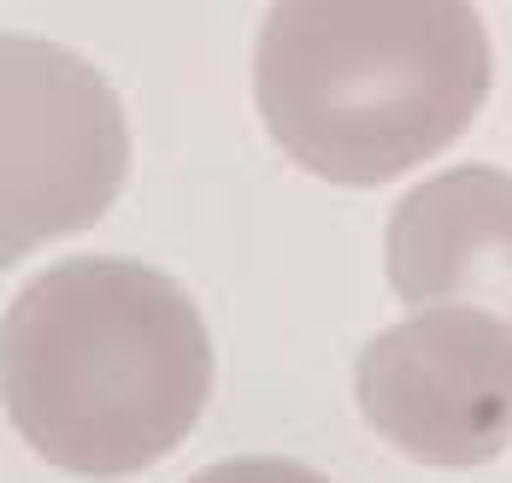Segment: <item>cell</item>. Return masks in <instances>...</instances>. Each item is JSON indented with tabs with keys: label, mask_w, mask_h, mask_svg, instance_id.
I'll use <instances>...</instances> for the list:
<instances>
[{
	"label": "cell",
	"mask_w": 512,
	"mask_h": 483,
	"mask_svg": "<svg viewBox=\"0 0 512 483\" xmlns=\"http://www.w3.org/2000/svg\"><path fill=\"white\" fill-rule=\"evenodd\" d=\"M212 336L189 289L118 254L36 271L0 319V401L48 466L118 483L201 425Z\"/></svg>",
	"instance_id": "6da1fadb"
},
{
	"label": "cell",
	"mask_w": 512,
	"mask_h": 483,
	"mask_svg": "<svg viewBox=\"0 0 512 483\" xmlns=\"http://www.w3.org/2000/svg\"><path fill=\"white\" fill-rule=\"evenodd\" d=\"M495 89L471 0H271L254 42V107L289 160L377 189L436 160Z\"/></svg>",
	"instance_id": "7a4b0ae2"
},
{
	"label": "cell",
	"mask_w": 512,
	"mask_h": 483,
	"mask_svg": "<svg viewBox=\"0 0 512 483\" xmlns=\"http://www.w3.org/2000/svg\"><path fill=\"white\" fill-rule=\"evenodd\" d=\"M130 177L124 107L95 65L42 36L0 48V260L89 230Z\"/></svg>",
	"instance_id": "3957f363"
},
{
	"label": "cell",
	"mask_w": 512,
	"mask_h": 483,
	"mask_svg": "<svg viewBox=\"0 0 512 483\" xmlns=\"http://www.w3.org/2000/svg\"><path fill=\"white\" fill-rule=\"evenodd\" d=\"M354 401L418 466H489L512 448V324L483 307H412L359 348Z\"/></svg>",
	"instance_id": "277c9868"
},
{
	"label": "cell",
	"mask_w": 512,
	"mask_h": 483,
	"mask_svg": "<svg viewBox=\"0 0 512 483\" xmlns=\"http://www.w3.org/2000/svg\"><path fill=\"white\" fill-rule=\"evenodd\" d=\"M383 277L407 307H483L512 324V171L448 165L389 207Z\"/></svg>",
	"instance_id": "5b68a950"
},
{
	"label": "cell",
	"mask_w": 512,
	"mask_h": 483,
	"mask_svg": "<svg viewBox=\"0 0 512 483\" xmlns=\"http://www.w3.org/2000/svg\"><path fill=\"white\" fill-rule=\"evenodd\" d=\"M189 483H330V478L301 466V460H283V454H236V460H218V466L195 472Z\"/></svg>",
	"instance_id": "8992f818"
}]
</instances>
